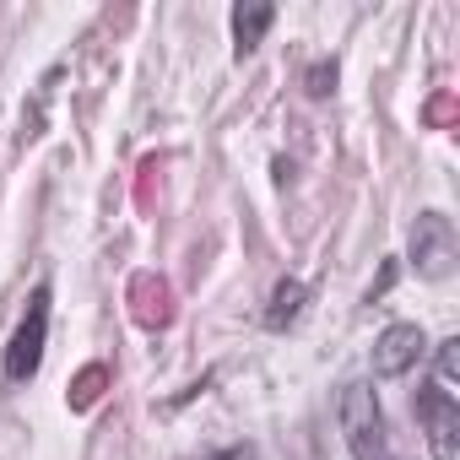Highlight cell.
Returning a JSON list of instances; mask_svg holds the SVG:
<instances>
[{"instance_id":"cell-1","label":"cell","mask_w":460,"mask_h":460,"mask_svg":"<svg viewBox=\"0 0 460 460\" xmlns=\"http://www.w3.org/2000/svg\"><path fill=\"white\" fill-rule=\"evenodd\" d=\"M336 422H341V438L352 449V460H390V444H385V417H379V401L368 385H341L336 395Z\"/></svg>"},{"instance_id":"cell-2","label":"cell","mask_w":460,"mask_h":460,"mask_svg":"<svg viewBox=\"0 0 460 460\" xmlns=\"http://www.w3.org/2000/svg\"><path fill=\"white\" fill-rule=\"evenodd\" d=\"M44 341H49V288L39 282L33 298H28V314L17 320L12 341H6V358H0V374H6V385H28L44 363Z\"/></svg>"},{"instance_id":"cell-3","label":"cell","mask_w":460,"mask_h":460,"mask_svg":"<svg viewBox=\"0 0 460 460\" xmlns=\"http://www.w3.org/2000/svg\"><path fill=\"white\" fill-rule=\"evenodd\" d=\"M455 255H460L455 222H449L444 211H422V217L411 222V266H417V277L444 282V277L455 271Z\"/></svg>"},{"instance_id":"cell-4","label":"cell","mask_w":460,"mask_h":460,"mask_svg":"<svg viewBox=\"0 0 460 460\" xmlns=\"http://www.w3.org/2000/svg\"><path fill=\"white\" fill-rule=\"evenodd\" d=\"M417 422H422V433H428V449H433V460H455V449H460V406H455V395L449 390H438V385H422L417 390Z\"/></svg>"},{"instance_id":"cell-5","label":"cell","mask_w":460,"mask_h":460,"mask_svg":"<svg viewBox=\"0 0 460 460\" xmlns=\"http://www.w3.org/2000/svg\"><path fill=\"white\" fill-rule=\"evenodd\" d=\"M422 352H428L422 325H411V320L385 325V331H379V341H374V374H379V379H401V374H411V368H417V358H422Z\"/></svg>"},{"instance_id":"cell-6","label":"cell","mask_w":460,"mask_h":460,"mask_svg":"<svg viewBox=\"0 0 460 460\" xmlns=\"http://www.w3.org/2000/svg\"><path fill=\"white\" fill-rule=\"evenodd\" d=\"M277 22V6L271 0H244V6H234V44H239V60L261 49L266 28Z\"/></svg>"},{"instance_id":"cell-7","label":"cell","mask_w":460,"mask_h":460,"mask_svg":"<svg viewBox=\"0 0 460 460\" xmlns=\"http://www.w3.org/2000/svg\"><path fill=\"white\" fill-rule=\"evenodd\" d=\"M304 304H309V288H304L298 277H282V282L271 288V304H266V331H288V325H298Z\"/></svg>"},{"instance_id":"cell-8","label":"cell","mask_w":460,"mask_h":460,"mask_svg":"<svg viewBox=\"0 0 460 460\" xmlns=\"http://www.w3.org/2000/svg\"><path fill=\"white\" fill-rule=\"evenodd\" d=\"M433 368H438V390H449V395H455V379H460V341H455V336H449V341H438Z\"/></svg>"},{"instance_id":"cell-9","label":"cell","mask_w":460,"mask_h":460,"mask_svg":"<svg viewBox=\"0 0 460 460\" xmlns=\"http://www.w3.org/2000/svg\"><path fill=\"white\" fill-rule=\"evenodd\" d=\"M304 87H309V98H331L336 93V60H314L309 76H304Z\"/></svg>"},{"instance_id":"cell-10","label":"cell","mask_w":460,"mask_h":460,"mask_svg":"<svg viewBox=\"0 0 460 460\" xmlns=\"http://www.w3.org/2000/svg\"><path fill=\"white\" fill-rule=\"evenodd\" d=\"M206 460H261V449L255 444H227V449H211Z\"/></svg>"},{"instance_id":"cell-11","label":"cell","mask_w":460,"mask_h":460,"mask_svg":"<svg viewBox=\"0 0 460 460\" xmlns=\"http://www.w3.org/2000/svg\"><path fill=\"white\" fill-rule=\"evenodd\" d=\"M390 282H395V261H385V271H379V282L368 288V304H374L379 293H390Z\"/></svg>"}]
</instances>
